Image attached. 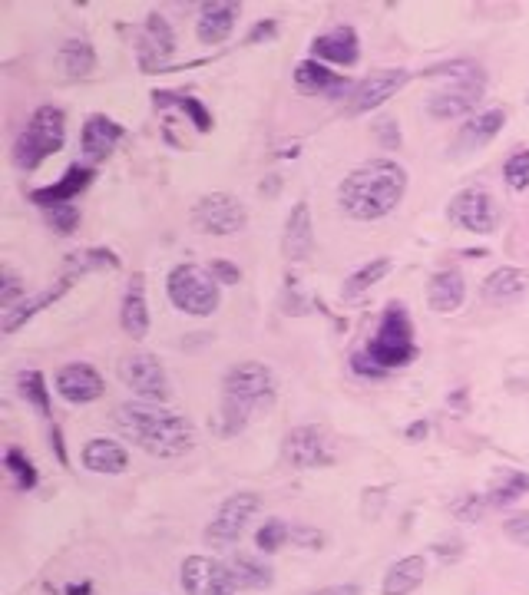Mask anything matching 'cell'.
I'll return each instance as SVG.
<instances>
[{
  "instance_id": "cell-1",
  "label": "cell",
  "mask_w": 529,
  "mask_h": 595,
  "mask_svg": "<svg viewBox=\"0 0 529 595\" xmlns=\"http://www.w3.org/2000/svg\"><path fill=\"white\" fill-rule=\"evenodd\" d=\"M113 424L149 457L169 460L196 447V427L189 424V417L163 404H120L113 410Z\"/></svg>"
},
{
  "instance_id": "cell-2",
  "label": "cell",
  "mask_w": 529,
  "mask_h": 595,
  "mask_svg": "<svg viewBox=\"0 0 529 595\" xmlns=\"http://www.w3.org/2000/svg\"><path fill=\"white\" fill-rule=\"evenodd\" d=\"M407 192V172L394 159H371L341 179L338 205L354 222H374L391 215Z\"/></svg>"
},
{
  "instance_id": "cell-3",
  "label": "cell",
  "mask_w": 529,
  "mask_h": 595,
  "mask_svg": "<svg viewBox=\"0 0 529 595\" xmlns=\"http://www.w3.org/2000/svg\"><path fill=\"white\" fill-rule=\"evenodd\" d=\"M272 404H275L272 371L258 361L235 364L222 381V434L235 437L258 414L272 410Z\"/></svg>"
},
{
  "instance_id": "cell-4",
  "label": "cell",
  "mask_w": 529,
  "mask_h": 595,
  "mask_svg": "<svg viewBox=\"0 0 529 595\" xmlns=\"http://www.w3.org/2000/svg\"><path fill=\"white\" fill-rule=\"evenodd\" d=\"M427 80L440 86L427 96V113L434 119H460L480 106V96L487 90V73L473 60H450L437 63L424 73Z\"/></svg>"
},
{
  "instance_id": "cell-5",
  "label": "cell",
  "mask_w": 529,
  "mask_h": 595,
  "mask_svg": "<svg viewBox=\"0 0 529 595\" xmlns=\"http://www.w3.org/2000/svg\"><path fill=\"white\" fill-rule=\"evenodd\" d=\"M63 143H67V119L57 106H40L30 116V123L20 129L17 143H14V166L24 172H34L43 159L57 156Z\"/></svg>"
},
{
  "instance_id": "cell-6",
  "label": "cell",
  "mask_w": 529,
  "mask_h": 595,
  "mask_svg": "<svg viewBox=\"0 0 529 595\" xmlns=\"http://www.w3.org/2000/svg\"><path fill=\"white\" fill-rule=\"evenodd\" d=\"M367 357L384 367V371H394V367H407L417 357V344H414V324L410 315L401 305H391L381 315V328L367 344Z\"/></svg>"
},
{
  "instance_id": "cell-7",
  "label": "cell",
  "mask_w": 529,
  "mask_h": 595,
  "mask_svg": "<svg viewBox=\"0 0 529 595\" xmlns=\"http://www.w3.org/2000/svg\"><path fill=\"white\" fill-rule=\"evenodd\" d=\"M169 301L182 315L209 318L219 308V281L212 272H202L199 265H176L166 278Z\"/></svg>"
},
{
  "instance_id": "cell-8",
  "label": "cell",
  "mask_w": 529,
  "mask_h": 595,
  "mask_svg": "<svg viewBox=\"0 0 529 595\" xmlns=\"http://www.w3.org/2000/svg\"><path fill=\"white\" fill-rule=\"evenodd\" d=\"M258 510H262V496L258 493H248V490L232 493L229 500L219 506V513L212 516V523L205 526V546L229 549L232 543H239L242 529Z\"/></svg>"
},
{
  "instance_id": "cell-9",
  "label": "cell",
  "mask_w": 529,
  "mask_h": 595,
  "mask_svg": "<svg viewBox=\"0 0 529 595\" xmlns=\"http://www.w3.org/2000/svg\"><path fill=\"white\" fill-rule=\"evenodd\" d=\"M120 381L136 397H143L146 404H166V400L172 397L166 367L159 364V357L149 354V351H136V354L123 357L120 361Z\"/></svg>"
},
{
  "instance_id": "cell-10",
  "label": "cell",
  "mask_w": 529,
  "mask_h": 595,
  "mask_svg": "<svg viewBox=\"0 0 529 595\" xmlns=\"http://www.w3.org/2000/svg\"><path fill=\"white\" fill-rule=\"evenodd\" d=\"M282 460L291 470H318V467H331L334 450H331V440L325 430L315 424H301V427H291L285 434Z\"/></svg>"
},
{
  "instance_id": "cell-11",
  "label": "cell",
  "mask_w": 529,
  "mask_h": 595,
  "mask_svg": "<svg viewBox=\"0 0 529 595\" xmlns=\"http://www.w3.org/2000/svg\"><path fill=\"white\" fill-rule=\"evenodd\" d=\"M192 222H196V229L205 235H235L245 229L248 212L229 192H209V196H202L196 202V209H192Z\"/></svg>"
},
{
  "instance_id": "cell-12",
  "label": "cell",
  "mask_w": 529,
  "mask_h": 595,
  "mask_svg": "<svg viewBox=\"0 0 529 595\" xmlns=\"http://www.w3.org/2000/svg\"><path fill=\"white\" fill-rule=\"evenodd\" d=\"M182 592L186 595H235V579L229 562L212 556H189L182 562Z\"/></svg>"
},
{
  "instance_id": "cell-13",
  "label": "cell",
  "mask_w": 529,
  "mask_h": 595,
  "mask_svg": "<svg viewBox=\"0 0 529 595\" xmlns=\"http://www.w3.org/2000/svg\"><path fill=\"white\" fill-rule=\"evenodd\" d=\"M447 215H450L453 225H460V229H467L473 235H490L496 229V222H500V212H496V202L487 189L457 192Z\"/></svg>"
},
{
  "instance_id": "cell-14",
  "label": "cell",
  "mask_w": 529,
  "mask_h": 595,
  "mask_svg": "<svg viewBox=\"0 0 529 595\" xmlns=\"http://www.w3.org/2000/svg\"><path fill=\"white\" fill-rule=\"evenodd\" d=\"M407 83V73L404 70H374L371 77H364L358 86H351L348 93V103H344V113L348 116H364V113H374L377 106H384L391 96L401 90Z\"/></svg>"
},
{
  "instance_id": "cell-15",
  "label": "cell",
  "mask_w": 529,
  "mask_h": 595,
  "mask_svg": "<svg viewBox=\"0 0 529 595\" xmlns=\"http://www.w3.org/2000/svg\"><path fill=\"white\" fill-rule=\"evenodd\" d=\"M106 391L103 377L90 364H67L57 371V394L70 404H93Z\"/></svg>"
},
{
  "instance_id": "cell-16",
  "label": "cell",
  "mask_w": 529,
  "mask_h": 595,
  "mask_svg": "<svg viewBox=\"0 0 529 595\" xmlns=\"http://www.w3.org/2000/svg\"><path fill=\"white\" fill-rule=\"evenodd\" d=\"M311 57L334 67H354L361 60V40L354 27H334L331 34H321L311 43Z\"/></svg>"
},
{
  "instance_id": "cell-17",
  "label": "cell",
  "mask_w": 529,
  "mask_h": 595,
  "mask_svg": "<svg viewBox=\"0 0 529 595\" xmlns=\"http://www.w3.org/2000/svg\"><path fill=\"white\" fill-rule=\"evenodd\" d=\"M311 252H315V222H311L308 202H298L285 222L282 255H285V262H305Z\"/></svg>"
},
{
  "instance_id": "cell-18",
  "label": "cell",
  "mask_w": 529,
  "mask_h": 595,
  "mask_svg": "<svg viewBox=\"0 0 529 595\" xmlns=\"http://www.w3.org/2000/svg\"><path fill=\"white\" fill-rule=\"evenodd\" d=\"M120 139H123V126L113 123V119L103 113L90 116L80 129V149L90 162H103L113 153V146L120 143Z\"/></svg>"
},
{
  "instance_id": "cell-19",
  "label": "cell",
  "mask_w": 529,
  "mask_h": 595,
  "mask_svg": "<svg viewBox=\"0 0 529 595\" xmlns=\"http://www.w3.org/2000/svg\"><path fill=\"white\" fill-rule=\"evenodd\" d=\"M503 123H506V113L503 110H487V113L467 119V123L460 126V133H457V146H453V156L477 153V149L493 143L496 133L503 129Z\"/></svg>"
},
{
  "instance_id": "cell-20",
  "label": "cell",
  "mask_w": 529,
  "mask_h": 595,
  "mask_svg": "<svg viewBox=\"0 0 529 595\" xmlns=\"http://www.w3.org/2000/svg\"><path fill=\"white\" fill-rule=\"evenodd\" d=\"M90 179H93V169L90 166H70L67 172H63L60 182H53V186H43L37 192H30V199H34L37 205H43V209H53V205H70L86 186H90Z\"/></svg>"
},
{
  "instance_id": "cell-21",
  "label": "cell",
  "mask_w": 529,
  "mask_h": 595,
  "mask_svg": "<svg viewBox=\"0 0 529 595\" xmlns=\"http://www.w3.org/2000/svg\"><path fill=\"white\" fill-rule=\"evenodd\" d=\"M70 285H73V278L63 275V281H57V285H50V288H43L40 295H34V298H20L14 308H4V331H7V334L20 331L30 318L37 315V311H43L47 305H53V301H60L63 295H67Z\"/></svg>"
},
{
  "instance_id": "cell-22",
  "label": "cell",
  "mask_w": 529,
  "mask_h": 595,
  "mask_svg": "<svg viewBox=\"0 0 529 595\" xmlns=\"http://www.w3.org/2000/svg\"><path fill=\"white\" fill-rule=\"evenodd\" d=\"M239 4H232V0H215V4H205L202 14H199V27L196 34L202 43H222L229 40L232 27H235V17H239Z\"/></svg>"
},
{
  "instance_id": "cell-23",
  "label": "cell",
  "mask_w": 529,
  "mask_h": 595,
  "mask_svg": "<svg viewBox=\"0 0 529 595\" xmlns=\"http://www.w3.org/2000/svg\"><path fill=\"white\" fill-rule=\"evenodd\" d=\"M120 324L129 338H146L149 331V305H146V275H133L126 288L123 308H120Z\"/></svg>"
},
{
  "instance_id": "cell-24",
  "label": "cell",
  "mask_w": 529,
  "mask_h": 595,
  "mask_svg": "<svg viewBox=\"0 0 529 595\" xmlns=\"http://www.w3.org/2000/svg\"><path fill=\"white\" fill-rule=\"evenodd\" d=\"M467 298V281H463L460 272H437L427 285V301L437 315H450L457 311Z\"/></svg>"
},
{
  "instance_id": "cell-25",
  "label": "cell",
  "mask_w": 529,
  "mask_h": 595,
  "mask_svg": "<svg viewBox=\"0 0 529 595\" xmlns=\"http://www.w3.org/2000/svg\"><path fill=\"white\" fill-rule=\"evenodd\" d=\"M83 467L86 470H93V473H106V476H116V473H123L129 467V453L120 447L116 440H90L83 447Z\"/></svg>"
},
{
  "instance_id": "cell-26",
  "label": "cell",
  "mask_w": 529,
  "mask_h": 595,
  "mask_svg": "<svg viewBox=\"0 0 529 595\" xmlns=\"http://www.w3.org/2000/svg\"><path fill=\"white\" fill-rule=\"evenodd\" d=\"M529 291V272L526 268H496V272L483 281V298L487 301H516Z\"/></svg>"
},
{
  "instance_id": "cell-27",
  "label": "cell",
  "mask_w": 529,
  "mask_h": 595,
  "mask_svg": "<svg viewBox=\"0 0 529 595\" xmlns=\"http://www.w3.org/2000/svg\"><path fill=\"white\" fill-rule=\"evenodd\" d=\"M427 579V559L424 556H407L394 562L384 576V595H410L420 589V582Z\"/></svg>"
},
{
  "instance_id": "cell-28",
  "label": "cell",
  "mask_w": 529,
  "mask_h": 595,
  "mask_svg": "<svg viewBox=\"0 0 529 595\" xmlns=\"http://www.w3.org/2000/svg\"><path fill=\"white\" fill-rule=\"evenodd\" d=\"M295 86L305 93H338L348 90V80L331 73L328 67H321L318 60H301L295 67Z\"/></svg>"
},
{
  "instance_id": "cell-29",
  "label": "cell",
  "mask_w": 529,
  "mask_h": 595,
  "mask_svg": "<svg viewBox=\"0 0 529 595\" xmlns=\"http://www.w3.org/2000/svg\"><path fill=\"white\" fill-rule=\"evenodd\" d=\"M57 63H60V73H63L67 80H83V77H90L93 67H96V53H93V47H90L86 40L70 37V40L60 47Z\"/></svg>"
},
{
  "instance_id": "cell-30",
  "label": "cell",
  "mask_w": 529,
  "mask_h": 595,
  "mask_svg": "<svg viewBox=\"0 0 529 595\" xmlns=\"http://www.w3.org/2000/svg\"><path fill=\"white\" fill-rule=\"evenodd\" d=\"M229 569H232L235 589H272V582H275L272 569L252 556H232Z\"/></svg>"
},
{
  "instance_id": "cell-31",
  "label": "cell",
  "mask_w": 529,
  "mask_h": 595,
  "mask_svg": "<svg viewBox=\"0 0 529 595\" xmlns=\"http://www.w3.org/2000/svg\"><path fill=\"white\" fill-rule=\"evenodd\" d=\"M529 493V476L520 473V470H500L493 476V483H490V493H487V500L490 506H510L516 503L520 496Z\"/></svg>"
},
{
  "instance_id": "cell-32",
  "label": "cell",
  "mask_w": 529,
  "mask_h": 595,
  "mask_svg": "<svg viewBox=\"0 0 529 595\" xmlns=\"http://www.w3.org/2000/svg\"><path fill=\"white\" fill-rule=\"evenodd\" d=\"M394 268V262L391 258H374V262H367L364 268H358L348 281H344V288H341V295L348 298V301H354V298H361L367 288H374L377 281L381 278H387V272Z\"/></svg>"
},
{
  "instance_id": "cell-33",
  "label": "cell",
  "mask_w": 529,
  "mask_h": 595,
  "mask_svg": "<svg viewBox=\"0 0 529 595\" xmlns=\"http://www.w3.org/2000/svg\"><path fill=\"white\" fill-rule=\"evenodd\" d=\"M143 34L153 37V40H149V43H153V57H149L146 70H156L153 67L156 60H169L172 57V50H176V37H172V27H169V20L163 14H149Z\"/></svg>"
},
{
  "instance_id": "cell-34",
  "label": "cell",
  "mask_w": 529,
  "mask_h": 595,
  "mask_svg": "<svg viewBox=\"0 0 529 595\" xmlns=\"http://www.w3.org/2000/svg\"><path fill=\"white\" fill-rule=\"evenodd\" d=\"M93 268H120V258H116L110 248H86L67 258V275L77 281L80 275L93 272Z\"/></svg>"
},
{
  "instance_id": "cell-35",
  "label": "cell",
  "mask_w": 529,
  "mask_h": 595,
  "mask_svg": "<svg viewBox=\"0 0 529 595\" xmlns=\"http://www.w3.org/2000/svg\"><path fill=\"white\" fill-rule=\"evenodd\" d=\"M156 100V106H179L182 113H189L192 116V123H196V129L199 133H209L212 129V116H209V110L196 100V96H186V93H169V90H163V93H156L153 96Z\"/></svg>"
},
{
  "instance_id": "cell-36",
  "label": "cell",
  "mask_w": 529,
  "mask_h": 595,
  "mask_svg": "<svg viewBox=\"0 0 529 595\" xmlns=\"http://www.w3.org/2000/svg\"><path fill=\"white\" fill-rule=\"evenodd\" d=\"M17 384H20V394H24V400H30L40 414H50V394H47V384H43V374L40 371H24L17 377Z\"/></svg>"
},
{
  "instance_id": "cell-37",
  "label": "cell",
  "mask_w": 529,
  "mask_h": 595,
  "mask_svg": "<svg viewBox=\"0 0 529 595\" xmlns=\"http://www.w3.org/2000/svg\"><path fill=\"white\" fill-rule=\"evenodd\" d=\"M288 539H291V526L285 523V519H268V523L255 533V543L262 553H278Z\"/></svg>"
},
{
  "instance_id": "cell-38",
  "label": "cell",
  "mask_w": 529,
  "mask_h": 595,
  "mask_svg": "<svg viewBox=\"0 0 529 595\" xmlns=\"http://www.w3.org/2000/svg\"><path fill=\"white\" fill-rule=\"evenodd\" d=\"M4 467L17 476V486H20V490H34V486H37V470L30 467V463L24 460V453H20L17 447H10V450H7Z\"/></svg>"
},
{
  "instance_id": "cell-39",
  "label": "cell",
  "mask_w": 529,
  "mask_h": 595,
  "mask_svg": "<svg viewBox=\"0 0 529 595\" xmlns=\"http://www.w3.org/2000/svg\"><path fill=\"white\" fill-rule=\"evenodd\" d=\"M47 222H50L53 232L70 235V232H77V225H80V209L73 202L70 205H53V209H47Z\"/></svg>"
},
{
  "instance_id": "cell-40",
  "label": "cell",
  "mask_w": 529,
  "mask_h": 595,
  "mask_svg": "<svg viewBox=\"0 0 529 595\" xmlns=\"http://www.w3.org/2000/svg\"><path fill=\"white\" fill-rule=\"evenodd\" d=\"M503 179H506V186H510V189L523 192L529 186V153H516V156L506 159Z\"/></svg>"
},
{
  "instance_id": "cell-41",
  "label": "cell",
  "mask_w": 529,
  "mask_h": 595,
  "mask_svg": "<svg viewBox=\"0 0 529 595\" xmlns=\"http://www.w3.org/2000/svg\"><path fill=\"white\" fill-rule=\"evenodd\" d=\"M487 506H490V500H483V496H477V493H467V496H460V500L453 503L450 510H453V516H457V519H463V523H477Z\"/></svg>"
},
{
  "instance_id": "cell-42",
  "label": "cell",
  "mask_w": 529,
  "mask_h": 595,
  "mask_svg": "<svg viewBox=\"0 0 529 595\" xmlns=\"http://www.w3.org/2000/svg\"><path fill=\"white\" fill-rule=\"evenodd\" d=\"M503 533L513 539V543L529 546V513H516L503 523Z\"/></svg>"
},
{
  "instance_id": "cell-43",
  "label": "cell",
  "mask_w": 529,
  "mask_h": 595,
  "mask_svg": "<svg viewBox=\"0 0 529 595\" xmlns=\"http://www.w3.org/2000/svg\"><path fill=\"white\" fill-rule=\"evenodd\" d=\"M0 278H4V281H0V298H4V308H14L20 301V291H24V285H20V278L14 272H4Z\"/></svg>"
},
{
  "instance_id": "cell-44",
  "label": "cell",
  "mask_w": 529,
  "mask_h": 595,
  "mask_svg": "<svg viewBox=\"0 0 529 595\" xmlns=\"http://www.w3.org/2000/svg\"><path fill=\"white\" fill-rule=\"evenodd\" d=\"M209 272L215 281H222V285H239V278H242V272L232 262H212Z\"/></svg>"
},
{
  "instance_id": "cell-45",
  "label": "cell",
  "mask_w": 529,
  "mask_h": 595,
  "mask_svg": "<svg viewBox=\"0 0 529 595\" xmlns=\"http://www.w3.org/2000/svg\"><path fill=\"white\" fill-rule=\"evenodd\" d=\"M291 539H295L298 546H305V549H321V546H325V536H321L318 529H301V526H295V529H291Z\"/></svg>"
},
{
  "instance_id": "cell-46",
  "label": "cell",
  "mask_w": 529,
  "mask_h": 595,
  "mask_svg": "<svg viewBox=\"0 0 529 595\" xmlns=\"http://www.w3.org/2000/svg\"><path fill=\"white\" fill-rule=\"evenodd\" d=\"M351 367H354L358 374H367V377H381V374H387L384 367H377L374 361H367V354H354V357H351Z\"/></svg>"
},
{
  "instance_id": "cell-47",
  "label": "cell",
  "mask_w": 529,
  "mask_h": 595,
  "mask_svg": "<svg viewBox=\"0 0 529 595\" xmlns=\"http://www.w3.org/2000/svg\"><path fill=\"white\" fill-rule=\"evenodd\" d=\"M278 34V24L275 20H262V24H255V30H252V43H265V40H272Z\"/></svg>"
},
{
  "instance_id": "cell-48",
  "label": "cell",
  "mask_w": 529,
  "mask_h": 595,
  "mask_svg": "<svg viewBox=\"0 0 529 595\" xmlns=\"http://www.w3.org/2000/svg\"><path fill=\"white\" fill-rule=\"evenodd\" d=\"M311 595H361V586H328V589H318V592H311Z\"/></svg>"
},
{
  "instance_id": "cell-49",
  "label": "cell",
  "mask_w": 529,
  "mask_h": 595,
  "mask_svg": "<svg viewBox=\"0 0 529 595\" xmlns=\"http://www.w3.org/2000/svg\"><path fill=\"white\" fill-rule=\"evenodd\" d=\"M427 430H430V424H427V420H417V424H410L407 427V440H424L427 437Z\"/></svg>"
},
{
  "instance_id": "cell-50",
  "label": "cell",
  "mask_w": 529,
  "mask_h": 595,
  "mask_svg": "<svg viewBox=\"0 0 529 595\" xmlns=\"http://www.w3.org/2000/svg\"><path fill=\"white\" fill-rule=\"evenodd\" d=\"M381 136L387 139V146H401V136H394V123H391V119H384V123H381Z\"/></svg>"
},
{
  "instance_id": "cell-51",
  "label": "cell",
  "mask_w": 529,
  "mask_h": 595,
  "mask_svg": "<svg viewBox=\"0 0 529 595\" xmlns=\"http://www.w3.org/2000/svg\"><path fill=\"white\" fill-rule=\"evenodd\" d=\"M53 450L60 453V463H67V450H63V434L57 427H53Z\"/></svg>"
},
{
  "instance_id": "cell-52",
  "label": "cell",
  "mask_w": 529,
  "mask_h": 595,
  "mask_svg": "<svg viewBox=\"0 0 529 595\" xmlns=\"http://www.w3.org/2000/svg\"><path fill=\"white\" fill-rule=\"evenodd\" d=\"M67 595H90V582H83V586H67Z\"/></svg>"
}]
</instances>
